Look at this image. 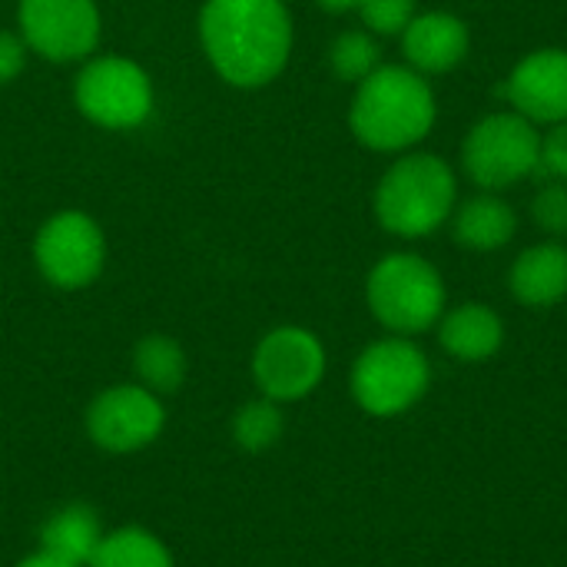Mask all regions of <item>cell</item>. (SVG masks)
I'll use <instances>...</instances> for the list:
<instances>
[{"instance_id": "cell-1", "label": "cell", "mask_w": 567, "mask_h": 567, "mask_svg": "<svg viewBox=\"0 0 567 567\" xmlns=\"http://www.w3.org/2000/svg\"><path fill=\"white\" fill-rule=\"evenodd\" d=\"M199 40L226 83L266 86L292 53V17L282 0H206Z\"/></svg>"}, {"instance_id": "cell-2", "label": "cell", "mask_w": 567, "mask_h": 567, "mask_svg": "<svg viewBox=\"0 0 567 567\" xmlns=\"http://www.w3.org/2000/svg\"><path fill=\"white\" fill-rule=\"evenodd\" d=\"M435 113V93L422 73L412 66H379L355 86L349 126L369 150L399 153L432 133Z\"/></svg>"}, {"instance_id": "cell-3", "label": "cell", "mask_w": 567, "mask_h": 567, "mask_svg": "<svg viewBox=\"0 0 567 567\" xmlns=\"http://www.w3.org/2000/svg\"><path fill=\"white\" fill-rule=\"evenodd\" d=\"M458 199L455 173L432 153H409L395 159L375 189V219L392 236L419 239L435 233Z\"/></svg>"}, {"instance_id": "cell-4", "label": "cell", "mask_w": 567, "mask_h": 567, "mask_svg": "<svg viewBox=\"0 0 567 567\" xmlns=\"http://www.w3.org/2000/svg\"><path fill=\"white\" fill-rule=\"evenodd\" d=\"M372 316L395 336L429 332L445 316V282L439 269L415 252L379 259L365 282Z\"/></svg>"}, {"instance_id": "cell-5", "label": "cell", "mask_w": 567, "mask_h": 567, "mask_svg": "<svg viewBox=\"0 0 567 567\" xmlns=\"http://www.w3.org/2000/svg\"><path fill=\"white\" fill-rule=\"evenodd\" d=\"M429 359L405 336L372 342L352 365V399L375 419H395L409 412L429 392Z\"/></svg>"}, {"instance_id": "cell-6", "label": "cell", "mask_w": 567, "mask_h": 567, "mask_svg": "<svg viewBox=\"0 0 567 567\" xmlns=\"http://www.w3.org/2000/svg\"><path fill=\"white\" fill-rule=\"evenodd\" d=\"M462 166L485 193L508 189L542 169V133L522 113H492L462 143Z\"/></svg>"}, {"instance_id": "cell-7", "label": "cell", "mask_w": 567, "mask_h": 567, "mask_svg": "<svg viewBox=\"0 0 567 567\" xmlns=\"http://www.w3.org/2000/svg\"><path fill=\"white\" fill-rule=\"evenodd\" d=\"M73 100L90 123L133 130L153 113V83L146 70L126 56H96L80 70Z\"/></svg>"}, {"instance_id": "cell-8", "label": "cell", "mask_w": 567, "mask_h": 567, "mask_svg": "<svg viewBox=\"0 0 567 567\" xmlns=\"http://www.w3.org/2000/svg\"><path fill=\"white\" fill-rule=\"evenodd\" d=\"M40 276L56 289H83L90 286L106 262L103 229L76 209L50 216L33 243Z\"/></svg>"}, {"instance_id": "cell-9", "label": "cell", "mask_w": 567, "mask_h": 567, "mask_svg": "<svg viewBox=\"0 0 567 567\" xmlns=\"http://www.w3.org/2000/svg\"><path fill=\"white\" fill-rule=\"evenodd\" d=\"M322 375H326V349L309 329L279 326L269 336H262L252 352V379L262 399L299 402L319 389Z\"/></svg>"}, {"instance_id": "cell-10", "label": "cell", "mask_w": 567, "mask_h": 567, "mask_svg": "<svg viewBox=\"0 0 567 567\" xmlns=\"http://www.w3.org/2000/svg\"><path fill=\"white\" fill-rule=\"evenodd\" d=\"M166 429L159 395L143 385H113L86 409V435L110 455H130L153 445Z\"/></svg>"}, {"instance_id": "cell-11", "label": "cell", "mask_w": 567, "mask_h": 567, "mask_svg": "<svg viewBox=\"0 0 567 567\" xmlns=\"http://www.w3.org/2000/svg\"><path fill=\"white\" fill-rule=\"evenodd\" d=\"M17 23L27 50L53 63L83 60L100 40V10L93 0H20Z\"/></svg>"}, {"instance_id": "cell-12", "label": "cell", "mask_w": 567, "mask_h": 567, "mask_svg": "<svg viewBox=\"0 0 567 567\" xmlns=\"http://www.w3.org/2000/svg\"><path fill=\"white\" fill-rule=\"evenodd\" d=\"M502 93L515 113L532 123H565L567 120V50L545 47L528 53L505 80Z\"/></svg>"}, {"instance_id": "cell-13", "label": "cell", "mask_w": 567, "mask_h": 567, "mask_svg": "<svg viewBox=\"0 0 567 567\" xmlns=\"http://www.w3.org/2000/svg\"><path fill=\"white\" fill-rule=\"evenodd\" d=\"M402 50L415 73H449L468 56V27L455 13H415L402 30Z\"/></svg>"}, {"instance_id": "cell-14", "label": "cell", "mask_w": 567, "mask_h": 567, "mask_svg": "<svg viewBox=\"0 0 567 567\" xmlns=\"http://www.w3.org/2000/svg\"><path fill=\"white\" fill-rule=\"evenodd\" d=\"M508 289L522 306L548 309L567 296V249L561 243H538L525 249L512 272Z\"/></svg>"}, {"instance_id": "cell-15", "label": "cell", "mask_w": 567, "mask_h": 567, "mask_svg": "<svg viewBox=\"0 0 567 567\" xmlns=\"http://www.w3.org/2000/svg\"><path fill=\"white\" fill-rule=\"evenodd\" d=\"M439 342L458 362H485L502 349L505 326L495 309L468 302L439 319Z\"/></svg>"}, {"instance_id": "cell-16", "label": "cell", "mask_w": 567, "mask_h": 567, "mask_svg": "<svg viewBox=\"0 0 567 567\" xmlns=\"http://www.w3.org/2000/svg\"><path fill=\"white\" fill-rule=\"evenodd\" d=\"M452 216H455V239L465 249H475V252L502 249L518 233L515 209L495 193H482V196L465 199Z\"/></svg>"}, {"instance_id": "cell-17", "label": "cell", "mask_w": 567, "mask_h": 567, "mask_svg": "<svg viewBox=\"0 0 567 567\" xmlns=\"http://www.w3.org/2000/svg\"><path fill=\"white\" fill-rule=\"evenodd\" d=\"M100 542H103V525L90 505H66L53 512L40 528V548L76 567L90 565Z\"/></svg>"}, {"instance_id": "cell-18", "label": "cell", "mask_w": 567, "mask_h": 567, "mask_svg": "<svg viewBox=\"0 0 567 567\" xmlns=\"http://www.w3.org/2000/svg\"><path fill=\"white\" fill-rule=\"evenodd\" d=\"M133 369L143 389L153 395H173L186 382V352L169 336H146L133 349Z\"/></svg>"}, {"instance_id": "cell-19", "label": "cell", "mask_w": 567, "mask_h": 567, "mask_svg": "<svg viewBox=\"0 0 567 567\" xmlns=\"http://www.w3.org/2000/svg\"><path fill=\"white\" fill-rule=\"evenodd\" d=\"M86 567H176L169 548L146 528H116L103 535Z\"/></svg>"}, {"instance_id": "cell-20", "label": "cell", "mask_w": 567, "mask_h": 567, "mask_svg": "<svg viewBox=\"0 0 567 567\" xmlns=\"http://www.w3.org/2000/svg\"><path fill=\"white\" fill-rule=\"evenodd\" d=\"M282 429H286V419L279 412V402H272V399L246 402L233 415V439L246 452H266V449H272L282 439Z\"/></svg>"}, {"instance_id": "cell-21", "label": "cell", "mask_w": 567, "mask_h": 567, "mask_svg": "<svg viewBox=\"0 0 567 567\" xmlns=\"http://www.w3.org/2000/svg\"><path fill=\"white\" fill-rule=\"evenodd\" d=\"M329 63H332V73L339 80L359 86L369 73H375L382 66L379 63V43L365 30H346L329 47Z\"/></svg>"}, {"instance_id": "cell-22", "label": "cell", "mask_w": 567, "mask_h": 567, "mask_svg": "<svg viewBox=\"0 0 567 567\" xmlns=\"http://www.w3.org/2000/svg\"><path fill=\"white\" fill-rule=\"evenodd\" d=\"M362 23L372 33H402L415 17V0H359Z\"/></svg>"}, {"instance_id": "cell-23", "label": "cell", "mask_w": 567, "mask_h": 567, "mask_svg": "<svg viewBox=\"0 0 567 567\" xmlns=\"http://www.w3.org/2000/svg\"><path fill=\"white\" fill-rule=\"evenodd\" d=\"M532 216L538 223V229L551 233V236H565L567 233V183H548L535 193L532 203Z\"/></svg>"}, {"instance_id": "cell-24", "label": "cell", "mask_w": 567, "mask_h": 567, "mask_svg": "<svg viewBox=\"0 0 567 567\" xmlns=\"http://www.w3.org/2000/svg\"><path fill=\"white\" fill-rule=\"evenodd\" d=\"M542 169L567 183V120L555 123V130L542 136Z\"/></svg>"}, {"instance_id": "cell-25", "label": "cell", "mask_w": 567, "mask_h": 567, "mask_svg": "<svg viewBox=\"0 0 567 567\" xmlns=\"http://www.w3.org/2000/svg\"><path fill=\"white\" fill-rule=\"evenodd\" d=\"M23 63H27V43H23V37L0 30V83H10L13 76H20Z\"/></svg>"}, {"instance_id": "cell-26", "label": "cell", "mask_w": 567, "mask_h": 567, "mask_svg": "<svg viewBox=\"0 0 567 567\" xmlns=\"http://www.w3.org/2000/svg\"><path fill=\"white\" fill-rule=\"evenodd\" d=\"M17 567H76L70 565V561H63V558H56V555H50V551H37V555H30V558H23Z\"/></svg>"}, {"instance_id": "cell-27", "label": "cell", "mask_w": 567, "mask_h": 567, "mask_svg": "<svg viewBox=\"0 0 567 567\" xmlns=\"http://www.w3.org/2000/svg\"><path fill=\"white\" fill-rule=\"evenodd\" d=\"M319 7H326V10H332V13H342V10H352V7H359V0H316Z\"/></svg>"}]
</instances>
